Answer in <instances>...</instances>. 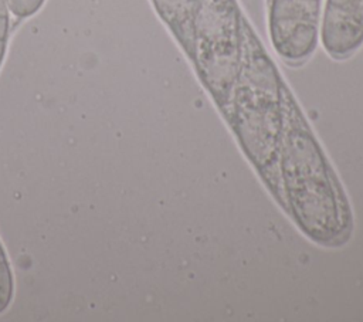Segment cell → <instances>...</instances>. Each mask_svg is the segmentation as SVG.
<instances>
[{
	"mask_svg": "<svg viewBox=\"0 0 363 322\" xmlns=\"http://www.w3.org/2000/svg\"><path fill=\"white\" fill-rule=\"evenodd\" d=\"M281 172L291 214L311 238L326 243L342 228L336 182L289 91L285 94Z\"/></svg>",
	"mask_w": 363,
	"mask_h": 322,
	"instance_id": "cell-1",
	"label": "cell"
},
{
	"mask_svg": "<svg viewBox=\"0 0 363 322\" xmlns=\"http://www.w3.org/2000/svg\"><path fill=\"white\" fill-rule=\"evenodd\" d=\"M286 87L258 37L242 17V51L230 94V116L248 157L271 167L279 152Z\"/></svg>",
	"mask_w": 363,
	"mask_h": 322,
	"instance_id": "cell-2",
	"label": "cell"
},
{
	"mask_svg": "<svg viewBox=\"0 0 363 322\" xmlns=\"http://www.w3.org/2000/svg\"><path fill=\"white\" fill-rule=\"evenodd\" d=\"M242 14L237 0H197L191 20V60L217 104L225 106L241 62Z\"/></svg>",
	"mask_w": 363,
	"mask_h": 322,
	"instance_id": "cell-3",
	"label": "cell"
},
{
	"mask_svg": "<svg viewBox=\"0 0 363 322\" xmlns=\"http://www.w3.org/2000/svg\"><path fill=\"white\" fill-rule=\"evenodd\" d=\"M323 1L269 0V40L285 62L298 65L313 54L319 41Z\"/></svg>",
	"mask_w": 363,
	"mask_h": 322,
	"instance_id": "cell-4",
	"label": "cell"
},
{
	"mask_svg": "<svg viewBox=\"0 0 363 322\" xmlns=\"http://www.w3.org/2000/svg\"><path fill=\"white\" fill-rule=\"evenodd\" d=\"M319 40L330 58L352 57L363 44V0H325Z\"/></svg>",
	"mask_w": 363,
	"mask_h": 322,
	"instance_id": "cell-5",
	"label": "cell"
},
{
	"mask_svg": "<svg viewBox=\"0 0 363 322\" xmlns=\"http://www.w3.org/2000/svg\"><path fill=\"white\" fill-rule=\"evenodd\" d=\"M160 18L191 57V20L197 0H152Z\"/></svg>",
	"mask_w": 363,
	"mask_h": 322,
	"instance_id": "cell-6",
	"label": "cell"
},
{
	"mask_svg": "<svg viewBox=\"0 0 363 322\" xmlns=\"http://www.w3.org/2000/svg\"><path fill=\"white\" fill-rule=\"evenodd\" d=\"M13 298V275L7 255L0 243V313L9 306Z\"/></svg>",
	"mask_w": 363,
	"mask_h": 322,
	"instance_id": "cell-7",
	"label": "cell"
},
{
	"mask_svg": "<svg viewBox=\"0 0 363 322\" xmlns=\"http://www.w3.org/2000/svg\"><path fill=\"white\" fill-rule=\"evenodd\" d=\"M44 0H6V4L9 10L20 18L28 17L38 11V9L43 6Z\"/></svg>",
	"mask_w": 363,
	"mask_h": 322,
	"instance_id": "cell-8",
	"label": "cell"
},
{
	"mask_svg": "<svg viewBox=\"0 0 363 322\" xmlns=\"http://www.w3.org/2000/svg\"><path fill=\"white\" fill-rule=\"evenodd\" d=\"M9 7L6 0H0V65L4 58L6 45H7V35H9Z\"/></svg>",
	"mask_w": 363,
	"mask_h": 322,
	"instance_id": "cell-9",
	"label": "cell"
}]
</instances>
